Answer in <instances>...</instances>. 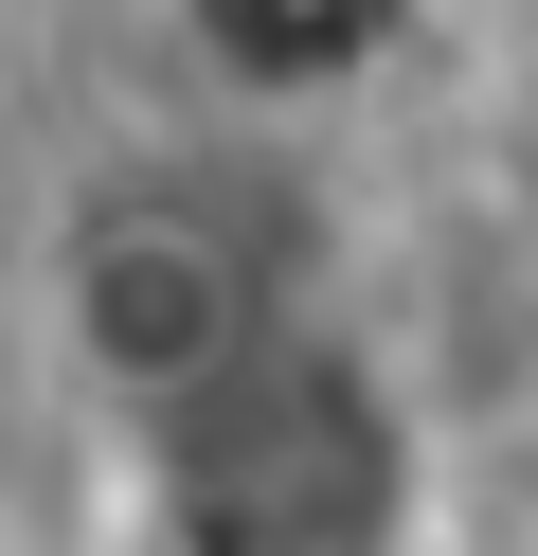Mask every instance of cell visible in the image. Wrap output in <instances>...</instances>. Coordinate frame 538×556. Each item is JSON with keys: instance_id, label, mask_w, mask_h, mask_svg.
<instances>
[{"instance_id": "6da1fadb", "label": "cell", "mask_w": 538, "mask_h": 556, "mask_svg": "<svg viewBox=\"0 0 538 556\" xmlns=\"http://www.w3.org/2000/svg\"><path fill=\"white\" fill-rule=\"evenodd\" d=\"M143 539L162 556H395L413 539V413L359 341L287 324L215 413L143 431Z\"/></svg>"}, {"instance_id": "7a4b0ae2", "label": "cell", "mask_w": 538, "mask_h": 556, "mask_svg": "<svg viewBox=\"0 0 538 556\" xmlns=\"http://www.w3.org/2000/svg\"><path fill=\"white\" fill-rule=\"evenodd\" d=\"M270 269L234 252V233L198 216V198H90V216L54 233V359L72 395H108L126 431H179V413H215L251 359H270Z\"/></svg>"}, {"instance_id": "3957f363", "label": "cell", "mask_w": 538, "mask_h": 556, "mask_svg": "<svg viewBox=\"0 0 538 556\" xmlns=\"http://www.w3.org/2000/svg\"><path fill=\"white\" fill-rule=\"evenodd\" d=\"M162 18L215 90H359L413 37V0H162Z\"/></svg>"}]
</instances>
